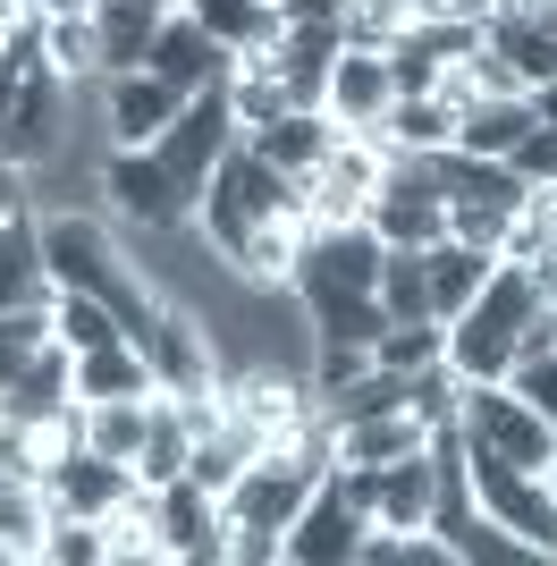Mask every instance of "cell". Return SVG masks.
Segmentation results:
<instances>
[{
	"instance_id": "e575fe53",
	"label": "cell",
	"mask_w": 557,
	"mask_h": 566,
	"mask_svg": "<svg viewBox=\"0 0 557 566\" xmlns=\"http://www.w3.org/2000/svg\"><path fill=\"white\" fill-rule=\"evenodd\" d=\"M440 355H448V322H389L371 338V364H389V373H422Z\"/></svg>"
},
{
	"instance_id": "9a60e30c",
	"label": "cell",
	"mask_w": 557,
	"mask_h": 566,
	"mask_svg": "<svg viewBox=\"0 0 557 566\" xmlns=\"http://www.w3.org/2000/svg\"><path fill=\"white\" fill-rule=\"evenodd\" d=\"M389 102H397V85H389V60H380L371 43H347L338 60H329L322 111L338 118V127H380V118H389Z\"/></svg>"
},
{
	"instance_id": "816d5d0a",
	"label": "cell",
	"mask_w": 557,
	"mask_h": 566,
	"mask_svg": "<svg viewBox=\"0 0 557 566\" xmlns=\"http://www.w3.org/2000/svg\"><path fill=\"white\" fill-rule=\"evenodd\" d=\"M549 491H557V457H549Z\"/></svg>"
},
{
	"instance_id": "d6a6232c",
	"label": "cell",
	"mask_w": 557,
	"mask_h": 566,
	"mask_svg": "<svg viewBox=\"0 0 557 566\" xmlns=\"http://www.w3.org/2000/svg\"><path fill=\"white\" fill-rule=\"evenodd\" d=\"M51 338L69 355H85V347H111V338H127L118 331V313L102 305V296H85V287H51Z\"/></svg>"
},
{
	"instance_id": "2e32d148",
	"label": "cell",
	"mask_w": 557,
	"mask_h": 566,
	"mask_svg": "<svg viewBox=\"0 0 557 566\" xmlns=\"http://www.w3.org/2000/svg\"><path fill=\"white\" fill-rule=\"evenodd\" d=\"M482 51H490V60H507V76L524 85V94L557 85V34L540 25V9H490V18H482Z\"/></svg>"
},
{
	"instance_id": "e0dca14e",
	"label": "cell",
	"mask_w": 557,
	"mask_h": 566,
	"mask_svg": "<svg viewBox=\"0 0 557 566\" xmlns=\"http://www.w3.org/2000/svg\"><path fill=\"white\" fill-rule=\"evenodd\" d=\"M144 69L169 76L178 94H203V85H229V51L211 43V34L186 18V9H169L161 34H153V51H144Z\"/></svg>"
},
{
	"instance_id": "b9f144b4",
	"label": "cell",
	"mask_w": 557,
	"mask_h": 566,
	"mask_svg": "<svg viewBox=\"0 0 557 566\" xmlns=\"http://www.w3.org/2000/svg\"><path fill=\"white\" fill-rule=\"evenodd\" d=\"M448 237H464V245L498 254V237H507V212H498V203H448Z\"/></svg>"
},
{
	"instance_id": "7bdbcfd3",
	"label": "cell",
	"mask_w": 557,
	"mask_h": 566,
	"mask_svg": "<svg viewBox=\"0 0 557 566\" xmlns=\"http://www.w3.org/2000/svg\"><path fill=\"white\" fill-rule=\"evenodd\" d=\"M498 0H414V25H482Z\"/></svg>"
},
{
	"instance_id": "836d02e7",
	"label": "cell",
	"mask_w": 557,
	"mask_h": 566,
	"mask_svg": "<svg viewBox=\"0 0 557 566\" xmlns=\"http://www.w3.org/2000/svg\"><path fill=\"white\" fill-rule=\"evenodd\" d=\"M43 69L60 76V85H93V76H102V34H93V18H43Z\"/></svg>"
},
{
	"instance_id": "8992f818",
	"label": "cell",
	"mask_w": 557,
	"mask_h": 566,
	"mask_svg": "<svg viewBox=\"0 0 557 566\" xmlns=\"http://www.w3.org/2000/svg\"><path fill=\"white\" fill-rule=\"evenodd\" d=\"M380 237H371V220H338V229H304V254H296V296L304 305H329V296H371V280H380Z\"/></svg>"
},
{
	"instance_id": "ffe728a7",
	"label": "cell",
	"mask_w": 557,
	"mask_h": 566,
	"mask_svg": "<svg viewBox=\"0 0 557 566\" xmlns=\"http://www.w3.org/2000/svg\"><path fill=\"white\" fill-rule=\"evenodd\" d=\"M169 9H178V0H102V9H93V34H102V76L144 69V51H153V34H161Z\"/></svg>"
},
{
	"instance_id": "4fadbf2b",
	"label": "cell",
	"mask_w": 557,
	"mask_h": 566,
	"mask_svg": "<svg viewBox=\"0 0 557 566\" xmlns=\"http://www.w3.org/2000/svg\"><path fill=\"white\" fill-rule=\"evenodd\" d=\"M186 111V94L153 69L102 76V153H127V144H161V127Z\"/></svg>"
},
{
	"instance_id": "60d3db41",
	"label": "cell",
	"mask_w": 557,
	"mask_h": 566,
	"mask_svg": "<svg viewBox=\"0 0 557 566\" xmlns=\"http://www.w3.org/2000/svg\"><path fill=\"white\" fill-rule=\"evenodd\" d=\"M507 169L524 178V187H557V127H549V118H533V127H524V144L507 153Z\"/></svg>"
},
{
	"instance_id": "c3c4849f",
	"label": "cell",
	"mask_w": 557,
	"mask_h": 566,
	"mask_svg": "<svg viewBox=\"0 0 557 566\" xmlns=\"http://www.w3.org/2000/svg\"><path fill=\"white\" fill-rule=\"evenodd\" d=\"M18 364H25V347H0V398L18 389Z\"/></svg>"
},
{
	"instance_id": "f546056e",
	"label": "cell",
	"mask_w": 557,
	"mask_h": 566,
	"mask_svg": "<svg viewBox=\"0 0 557 566\" xmlns=\"http://www.w3.org/2000/svg\"><path fill=\"white\" fill-rule=\"evenodd\" d=\"M186 457H195V431H186V415L169 406V389H153V423H144V449H136V482L161 491V482L186 473Z\"/></svg>"
},
{
	"instance_id": "f1b7e54d",
	"label": "cell",
	"mask_w": 557,
	"mask_h": 566,
	"mask_svg": "<svg viewBox=\"0 0 557 566\" xmlns=\"http://www.w3.org/2000/svg\"><path fill=\"white\" fill-rule=\"evenodd\" d=\"M296 254H304V220H254V237L229 254V271L245 287H287L296 280Z\"/></svg>"
},
{
	"instance_id": "83f0119b",
	"label": "cell",
	"mask_w": 557,
	"mask_h": 566,
	"mask_svg": "<svg viewBox=\"0 0 557 566\" xmlns=\"http://www.w3.org/2000/svg\"><path fill=\"white\" fill-rule=\"evenodd\" d=\"M220 51H262L278 43V0H178Z\"/></svg>"
},
{
	"instance_id": "7c38bea8",
	"label": "cell",
	"mask_w": 557,
	"mask_h": 566,
	"mask_svg": "<svg viewBox=\"0 0 557 566\" xmlns=\"http://www.w3.org/2000/svg\"><path fill=\"white\" fill-rule=\"evenodd\" d=\"M136 347H144V364H153V389H195V380H220V347H211L203 305L161 296V313H153V331H144Z\"/></svg>"
},
{
	"instance_id": "bcb514c9",
	"label": "cell",
	"mask_w": 557,
	"mask_h": 566,
	"mask_svg": "<svg viewBox=\"0 0 557 566\" xmlns=\"http://www.w3.org/2000/svg\"><path fill=\"white\" fill-rule=\"evenodd\" d=\"M25 9H34V18H93L102 0H25Z\"/></svg>"
},
{
	"instance_id": "1f68e13d",
	"label": "cell",
	"mask_w": 557,
	"mask_h": 566,
	"mask_svg": "<svg viewBox=\"0 0 557 566\" xmlns=\"http://www.w3.org/2000/svg\"><path fill=\"white\" fill-rule=\"evenodd\" d=\"M144 423H153V389L144 398H85V449L118 457V465H136Z\"/></svg>"
},
{
	"instance_id": "603a6c76",
	"label": "cell",
	"mask_w": 557,
	"mask_h": 566,
	"mask_svg": "<svg viewBox=\"0 0 557 566\" xmlns=\"http://www.w3.org/2000/svg\"><path fill=\"white\" fill-rule=\"evenodd\" d=\"M18 305H51V271H43V220L18 212L0 220V313Z\"/></svg>"
},
{
	"instance_id": "d6986e66",
	"label": "cell",
	"mask_w": 557,
	"mask_h": 566,
	"mask_svg": "<svg viewBox=\"0 0 557 566\" xmlns=\"http://www.w3.org/2000/svg\"><path fill=\"white\" fill-rule=\"evenodd\" d=\"M245 153H262L271 169H287V178H304V169H322V153L338 144V118L329 111H278V118H262V127H245Z\"/></svg>"
},
{
	"instance_id": "5b68a950",
	"label": "cell",
	"mask_w": 557,
	"mask_h": 566,
	"mask_svg": "<svg viewBox=\"0 0 557 566\" xmlns=\"http://www.w3.org/2000/svg\"><path fill=\"white\" fill-rule=\"evenodd\" d=\"M456 431H464V449L515 457V465H533V473H549V457H557V431L540 423V415H533L524 398H515L507 380H464Z\"/></svg>"
},
{
	"instance_id": "7402d4cb",
	"label": "cell",
	"mask_w": 557,
	"mask_h": 566,
	"mask_svg": "<svg viewBox=\"0 0 557 566\" xmlns=\"http://www.w3.org/2000/svg\"><path fill=\"white\" fill-rule=\"evenodd\" d=\"M431 449V423L414 406H389V415H364V423H338V465H397V457Z\"/></svg>"
},
{
	"instance_id": "277c9868",
	"label": "cell",
	"mask_w": 557,
	"mask_h": 566,
	"mask_svg": "<svg viewBox=\"0 0 557 566\" xmlns=\"http://www.w3.org/2000/svg\"><path fill=\"white\" fill-rule=\"evenodd\" d=\"M102 195H111V212L144 237H186L195 229V195L169 178V161L153 144H127V153H102Z\"/></svg>"
},
{
	"instance_id": "4316f807",
	"label": "cell",
	"mask_w": 557,
	"mask_h": 566,
	"mask_svg": "<svg viewBox=\"0 0 557 566\" xmlns=\"http://www.w3.org/2000/svg\"><path fill=\"white\" fill-rule=\"evenodd\" d=\"M533 94H482L473 111L456 118V144L464 153H482V161H507L515 144H524V127H533Z\"/></svg>"
},
{
	"instance_id": "3957f363",
	"label": "cell",
	"mask_w": 557,
	"mask_h": 566,
	"mask_svg": "<svg viewBox=\"0 0 557 566\" xmlns=\"http://www.w3.org/2000/svg\"><path fill=\"white\" fill-rule=\"evenodd\" d=\"M456 440H464V431H456ZM464 473H473L482 516H498L533 558L557 566V491H549V473L515 465V457H490V449H464Z\"/></svg>"
},
{
	"instance_id": "8fae6325",
	"label": "cell",
	"mask_w": 557,
	"mask_h": 566,
	"mask_svg": "<svg viewBox=\"0 0 557 566\" xmlns=\"http://www.w3.org/2000/svg\"><path fill=\"white\" fill-rule=\"evenodd\" d=\"M364 533H371L364 507L338 491V473H322V482H313V499L296 507V524L278 533V558H287V566H355Z\"/></svg>"
},
{
	"instance_id": "8d00e7d4",
	"label": "cell",
	"mask_w": 557,
	"mask_h": 566,
	"mask_svg": "<svg viewBox=\"0 0 557 566\" xmlns=\"http://www.w3.org/2000/svg\"><path fill=\"white\" fill-rule=\"evenodd\" d=\"M456 406H464V373L448 364V355H440V364H422V373H414V415L431 431H448V423H456Z\"/></svg>"
},
{
	"instance_id": "f35d334b",
	"label": "cell",
	"mask_w": 557,
	"mask_h": 566,
	"mask_svg": "<svg viewBox=\"0 0 557 566\" xmlns=\"http://www.w3.org/2000/svg\"><path fill=\"white\" fill-rule=\"evenodd\" d=\"M380 60H389V85H397V94H431V85H440V60L422 51L414 25H406L397 43H380Z\"/></svg>"
},
{
	"instance_id": "ab89813d",
	"label": "cell",
	"mask_w": 557,
	"mask_h": 566,
	"mask_svg": "<svg viewBox=\"0 0 557 566\" xmlns=\"http://www.w3.org/2000/svg\"><path fill=\"white\" fill-rule=\"evenodd\" d=\"M507 389L557 431V355H524V364H507Z\"/></svg>"
},
{
	"instance_id": "5bb4252c",
	"label": "cell",
	"mask_w": 557,
	"mask_h": 566,
	"mask_svg": "<svg viewBox=\"0 0 557 566\" xmlns=\"http://www.w3.org/2000/svg\"><path fill=\"white\" fill-rule=\"evenodd\" d=\"M43 482H51V499H60V516H93V524L118 516V507L144 491L136 465H118V457H102V449H60Z\"/></svg>"
},
{
	"instance_id": "681fc988",
	"label": "cell",
	"mask_w": 557,
	"mask_h": 566,
	"mask_svg": "<svg viewBox=\"0 0 557 566\" xmlns=\"http://www.w3.org/2000/svg\"><path fill=\"white\" fill-rule=\"evenodd\" d=\"M533 111H540V118L557 127V85H540V94H533Z\"/></svg>"
},
{
	"instance_id": "7dc6e473",
	"label": "cell",
	"mask_w": 557,
	"mask_h": 566,
	"mask_svg": "<svg viewBox=\"0 0 557 566\" xmlns=\"http://www.w3.org/2000/svg\"><path fill=\"white\" fill-rule=\"evenodd\" d=\"M18 76H25V69L9 60V51H0V118H9V94H18Z\"/></svg>"
},
{
	"instance_id": "30bf717a",
	"label": "cell",
	"mask_w": 557,
	"mask_h": 566,
	"mask_svg": "<svg viewBox=\"0 0 557 566\" xmlns=\"http://www.w3.org/2000/svg\"><path fill=\"white\" fill-rule=\"evenodd\" d=\"M144 499H153V533H161L169 566H229V516L195 473H178V482H161Z\"/></svg>"
},
{
	"instance_id": "6da1fadb",
	"label": "cell",
	"mask_w": 557,
	"mask_h": 566,
	"mask_svg": "<svg viewBox=\"0 0 557 566\" xmlns=\"http://www.w3.org/2000/svg\"><path fill=\"white\" fill-rule=\"evenodd\" d=\"M34 220H43V271H51V287H85V296H102L127 338L153 331L161 287L144 280V262H127V245H118L102 220H93V212H34Z\"/></svg>"
},
{
	"instance_id": "f6af8a7d",
	"label": "cell",
	"mask_w": 557,
	"mask_h": 566,
	"mask_svg": "<svg viewBox=\"0 0 557 566\" xmlns=\"http://www.w3.org/2000/svg\"><path fill=\"white\" fill-rule=\"evenodd\" d=\"M18 212H34V178L18 161H0V220H18Z\"/></svg>"
},
{
	"instance_id": "ee69618b",
	"label": "cell",
	"mask_w": 557,
	"mask_h": 566,
	"mask_svg": "<svg viewBox=\"0 0 557 566\" xmlns=\"http://www.w3.org/2000/svg\"><path fill=\"white\" fill-rule=\"evenodd\" d=\"M278 25H338L347 34V0H278Z\"/></svg>"
},
{
	"instance_id": "d590c367",
	"label": "cell",
	"mask_w": 557,
	"mask_h": 566,
	"mask_svg": "<svg viewBox=\"0 0 557 566\" xmlns=\"http://www.w3.org/2000/svg\"><path fill=\"white\" fill-rule=\"evenodd\" d=\"M43 566H111V533H102L93 516H51Z\"/></svg>"
},
{
	"instance_id": "7a4b0ae2",
	"label": "cell",
	"mask_w": 557,
	"mask_h": 566,
	"mask_svg": "<svg viewBox=\"0 0 557 566\" xmlns=\"http://www.w3.org/2000/svg\"><path fill=\"white\" fill-rule=\"evenodd\" d=\"M549 305L533 287V271H515V262H498L482 280V296L448 322V364H456L464 380H507V364H515V331L533 322V313Z\"/></svg>"
},
{
	"instance_id": "52a82bcc",
	"label": "cell",
	"mask_w": 557,
	"mask_h": 566,
	"mask_svg": "<svg viewBox=\"0 0 557 566\" xmlns=\"http://www.w3.org/2000/svg\"><path fill=\"white\" fill-rule=\"evenodd\" d=\"M229 144H237V111H229V85H203V94H186V111L161 127V153L169 161V178H178L195 203H203V187H211V169L229 161Z\"/></svg>"
},
{
	"instance_id": "4dcf8cb0",
	"label": "cell",
	"mask_w": 557,
	"mask_h": 566,
	"mask_svg": "<svg viewBox=\"0 0 557 566\" xmlns=\"http://www.w3.org/2000/svg\"><path fill=\"white\" fill-rule=\"evenodd\" d=\"M153 389V364H144L136 338H111V347L76 355V398H144Z\"/></svg>"
},
{
	"instance_id": "f907efd6",
	"label": "cell",
	"mask_w": 557,
	"mask_h": 566,
	"mask_svg": "<svg viewBox=\"0 0 557 566\" xmlns=\"http://www.w3.org/2000/svg\"><path fill=\"white\" fill-rule=\"evenodd\" d=\"M540 25H549V34H557V0H540Z\"/></svg>"
},
{
	"instance_id": "484cf974",
	"label": "cell",
	"mask_w": 557,
	"mask_h": 566,
	"mask_svg": "<svg viewBox=\"0 0 557 566\" xmlns=\"http://www.w3.org/2000/svg\"><path fill=\"white\" fill-rule=\"evenodd\" d=\"M229 111H237V136L262 127V118H278V111H296V102H287V76H278V60H271V43H262V51H229Z\"/></svg>"
},
{
	"instance_id": "44dd1931",
	"label": "cell",
	"mask_w": 557,
	"mask_h": 566,
	"mask_svg": "<svg viewBox=\"0 0 557 566\" xmlns=\"http://www.w3.org/2000/svg\"><path fill=\"white\" fill-rule=\"evenodd\" d=\"M498 271V254H482V245H464V237H440V245H422V280H431V313L440 322H456L473 296H482V280Z\"/></svg>"
},
{
	"instance_id": "ba28073f",
	"label": "cell",
	"mask_w": 557,
	"mask_h": 566,
	"mask_svg": "<svg viewBox=\"0 0 557 566\" xmlns=\"http://www.w3.org/2000/svg\"><path fill=\"white\" fill-rule=\"evenodd\" d=\"M322 473H329V465H313V457H278V449H271V457H254V465L229 482L220 516H229V524H254V533H287Z\"/></svg>"
},
{
	"instance_id": "d4e9b609",
	"label": "cell",
	"mask_w": 557,
	"mask_h": 566,
	"mask_svg": "<svg viewBox=\"0 0 557 566\" xmlns=\"http://www.w3.org/2000/svg\"><path fill=\"white\" fill-rule=\"evenodd\" d=\"M380 144H389L397 161H431V153L456 144V111L440 94H397L389 118H380Z\"/></svg>"
},
{
	"instance_id": "cb8c5ba5",
	"label": "cell",
	"mask_w": 557,
	"mask_h": 566,
	"mask_svg": "<svg viewBox=\"0 0 557 566\" xmlns=\"http://www.w3.org/2000/svg\"><path fill=\"white\" fill-rule=\"evenodd\" d=\"M431 491H440V473H431V449L397 457V465H380L371 524H389V533H422V524H431Z\"/></svg>"
},
{
	"instance_id": "74e56055",
	"label": "cell",
	"mask_w": 557,
	"mask_h": 566,
	"mask_svg": "<svg viewBox=\"0 0 557 566\" xmlns=\"http://www.w3.org/2000/svg\"><path fill=\"white\" fill-rule=\"evenodd\" d=\"M414 25V0H347V43H397Z\"/></svg>"
},
{
	"instance_id": "ac0fdd59",
	"label": "cell",
	"mask_w": 557,
	"mask_h": 566,
	"mask_svg": "<svg viewBox=\"0 0 557 566\" xmlns=\"http://www.w3.org/2000/svg\"><path fill=\"white\" fill-rule=\"evenodd\" d=\"M51 516H60V499L43 473H0V566H43Z\"/></svg>"
},
{
	"instance_id": "9c48e42d",
	"label": "cell",
	"mask_w": 557,
	"mask_h": 566,
	"mask_svg": "<svg viewBox=\"0 0 557 566\" xmlns=\"http://www.w3.org/2000/svg\"><path fill=\"white\" fill-rule=\"evenodd\" d=\"M364 220H371V237L380 245H440L448 237V195L431 187V161H389V178L371 187V203H364Z\"/></svg>"
}]
</instances>
